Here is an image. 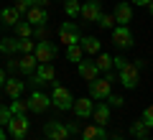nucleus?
Listing matches in <instances>:
<instances>
[{
    "label": "nucleus",
    "instance_id": "20e7f679",
    "mask_svg": "<svg viewBox=\"0 0 153 140\" xmlns=\"http://www.w3.org/2000/svg\"><path fill=\"white\" fill-rule=\"evenodd\" d=\"M28 127H31L28 115H10V120H8V125H5V133L10 135L13 140H23L28 135Z\"/></svg>",
    "mask_w": 153,
    "mask_h": 140
},
{
    "label": "nucleus",
    "instance_id": "6e6552de",
    "mask_svg": "<svg viewBox=\"0 0 153 140\" xmlns=\"http://www.w3.org/2000/svg\"><path fill=\"white\" fill-rule=\"evenodd\" d=\"M59 41L64 43V46H71V43H79V38H82V31L76 28V23H71V21H64L59 26Z\"/></svg>",
    "mask_w": 153,
    "mask_h": 140
},
{
    "label": "nucleus",
    "instance_id": "4be33fe9",
    "mask_svg": "<svg viewBox=\"0 0 153 140\" xmlns=\"http://www.w3.org/2000/svg\"><path fill=\"white\" fill-rule=\"evenodd\" d=\"M94 66H97L100 74L110 71V69H112V54H105V51H100V54L94 56Z\"/></svg>",
    "mask_w": 153,
    "mask_h": 140
},
{
    "label": "nucleus",
    "instance_id": "7ed1b4c3",
    "mask_svg": "<svg viewBox=\"0 0 153 140\" xmlns=\"http://www.w3.org/2000/svg\"><path fill=\"white\" fill-rule=\"evenodd\" d=\"M33 56H36L38 64H51V61L59 56V49H56L54 41L41 38V41H36V46H33Z\"/></svg>",
    "mask_w": 153,
    "mask_h": 140
},
{
    "label": "nucleus",
    "instance_id": "6ab92c4d",
    "mask_svg": "<svg viewBox=\"0 0 153 140\" xmlns=\"http://www.w3.org/2000/svg\"><path fill=\"white\" fill-rule=\"evenodd\" d=\"M79 46H82V51H84V54H89V56H97L100 51H102L97 36H82V38H79Z\"/></svg>",
    "mask_w": 153,
    "mask_h": 140
},
{
    "label": "nucleus",
    "instance_id": "a878e982",
    "mask_svg": "<svg viewBox=\"0 0 153 140\" xmlns=\"http://www.w3.org/2000/svg\"><path fill=\"white\" fill-rule=\"evenodd\" d=\"M13 28H16V36H18V38H33V36H31V33H33V26H31V23L18 21Z\"/></svg>",
    "mask_w": 153,
    "mask_h": 140
},
{
    "label": "nucleus",
    "instance_id": "ea45409f",
    "mask_svg": "<svg viewBox=\"0 0 153 140\" xmlns=\"http://www.w3.org/2000/svg\"><path fill=\"white\" fill-rule=\"evenodd\" d=\"M3 81H5V71L0 69V89H3Z\"/></svg>",
    "mask_w": 153,
    "mask_h": 140
},
{
    "label": "nucleus",
    "instance_id": "ddd939ff",
    "mask_svg": "<svg viewBox=\"0 0 153 140\" xmlns=\"http://www.w3.org/2000/svg\"><path fill=\"white\" fill-rule=\"evenodd\" d=\"M92 107H94V102L89 97H76L74 104H71V112H74L79 120H89L92 117Z\"/></svg>",
    "mask_w": 153,
    "mask_h": 140
},
{
    "label": "nucleus",
    "instance_id": "0eeeda50",
    "mask_svg": "<svg viewBox=\"0 0 153 140\" xmlns=\"http://www.w3.org/2000/svg\"><path fill=\"white\" fill-rule=\"evenodd\" d=\"M87 84H89V94H87V97L92 99V102H102V99H107L110 92H112V89H110L112 84H110L105 76H97V79L87 81Z\"/></svg>",
    "mask_w": 153,
    "mask_h": 140
},
{
    "label": "nucleus",
    "instance_id": "473e14b6",
    "mask_svg": "<svg viewBox=\"0 0 153 140\" xmlns=\"http://www.w3.org/2000/svg\"><path fill=\"white\" fill-rule=\"evenodd\" d=\"M140 122L146 125L148 130L153 127V110H151V107H146V110H143V115H140Z\"/></svg>",
    "mask_w": 153,
    "mask_h": 140
},
{
    "label": "nucleus",
    "instance_id": "c756f323",
    "mask_svg": "<svg viewBox=\"0 0 153 140\" xmlns=\"http://www.w3.org/2000/svg\"><path fill=\"white\" fill-rule=\"evenodd\" d=\"M36 41L33 38H18V54H33Z\"/></svg>",
    "mask_w": 153,
    "mask_h": 140
},
{
    "label": "nucleus",
    "instance_id": "1a4fd4ad",
    "mask_svg": "<svg viewBox=\"0 0 153 140\" xmlns=\"http://www.w3.org/2000/svg\"><path fill=\"white\" fill-rule=\"evenodd\" d=\"M44 138H49V140H66V138H69L66 122H59V120H49V122H44Z\"/></svg>",
    "mask_w": 153,
    "mask_h": 140
},
{
    "label": "nucleus",
    "instance_id": "2f4dec72",
    "mask_svg": "<svg viewBox=\"0 0 153 140\" xmlns=\"http://www.w3.org/2000/svg\"><path fill=\"white\" fill-rule=\"evenodd\" d=\"M107 104H110V107H123V104H125V97H123V94H112V92H110V94H107Z\"/></svg>",
    "mask_w": 153,
    "mask_h": 140
},
{
    "label": "nucleus",
    "instance_id": "f704fd0d",
    "mask_svg": "<svg viewBox=\"0 0 153 140\" xmlns=\"http://www.w3.org/2000/svg\"><path fill=\"white\" fill-rule=\"evenodd\" d=\"M125 64H128V59H125V56H120V54H117V56H112V69H117V71H120Z\"/></svg>",
    "mask_w": 153,
    "mask_h": 140
},
{
    "label": "nucleus",
    "instance_id": "b1692460",
    "mask_svg": "<svg viewBox=\"0 0 153 140\" xmlns=\"http://www.w3.org/2000/svg\"><path fill=\"white\" fill-rule=\"evenodd\" d=\"M66 59L69 61H82L84 59V51H82V46H79V43H71V46H66Z\"/></svg>",
    "mask_w": 153,
    "mask_h": 140
},
{
    "label": "nucleus",
    "instance_id": "58836bf2",
    "mask_svg": "<svg viewBox=\"0 0 153 140\" xmlns=\"http://www.w3.org/2000/svg\"><path fill=\"white\" fill-rule=\"evenodd\" d=\"M0 140H8V133H5V127H0Z\"/></svg>",
    "mask_w": 153,
    "mask_h": 140
},
{
    "label": "nucleus",
    "instance_id": "c85d7f7f",
    "mask_svg": "<svg viewBox=\"0 0 153 140\" xmlns=\"http://www.w3.org/2000/svg\"><path fill=\"white\" fill-rule=\"evenodd\" d=\"M79 8H82L79 0H64V13H66L69 18H76V16H79Z\"/></svg>",
    "mask_w": 153,
    "mask_h": 140
},
{
    "label": "nucleus",
    "instance_id": "412c9836",
    "mask_svg": "<svg viewBox=\"0 0 153 140\" xmlns=\"http://www.w3.org/2000/svg\"><path fill=\"white\" fill-rule=\"evenodd\" d=\"M36 56L33 54H23L21 59H18V71H21V74H26V76H31L33 71H36Z\"/></svg>",
    "mask_w": 153,
    "mask_h": 140
},
{
    "label": "nucleus",
    "instance_id": "f03ea898",
    "mask_svg": "<svg viewBox=\"0 0 153 140\" xmlns=\"http://www.w3.org/2000/svg\"><path fill=\"white\" fill-rule=\"evenodd\" d=\"M110 33H112V46L117 51H128V49L135 46V38H133L130 26H117V23H115V26L110 28Z\"/></svg>",
    "mask_w": 153,
    "mask_h": 140
},
{
    "label": "nucleus",
    "instance_id": "f257e3e1",
    "mask_svg": "<svg viewBox=\"0 0 153 140\" xmlns=\"http://www.w3.org/2000/svg\"><path fill=\"white\" fill-rule=\"evenodd\" d=\"M49 97H51V107H56L59 112H69L71 104H74V94H71V89L64 87V84H56V81H54V92H51Z\"/></svg>",
    "mask_w": 153,
    "mask_h": 140
},
{
    "label": "nucleus",
    "instance_id": "37998d69",
    "mask_svg": "<svg viewBox=\"0 0 153 140\" xmlns=\"http://www.w3.org/2000/svg\"><path fill=\"white\" fill-rule=\"evenodd\" d=\"M41 140H49V138H41Z\"/></svg>",
    "mask_w": 153,
    "mask_h": 140
},
{
    "label": "nucleus",
    "instance_id": "aec40b11",
    "mask_svg": "<svg viewBox=\"0 0 153 140\" xmlns=\"http://www.w3.org/2000/svg\"><path fill=\"white\" fill-rule=\"evenodd\" d=\"M107 130L100 127V125H87V127L82 130V140H107Z\"/></svg>",
    "mask_w": 153,
    "mask_h": 140
},
{
    "label": "nucleus",
    "instance_id": "e433bc0d",
    "mask_svg": "<svg viewBox=\"0 0 153 140\" xmlns=\"http://www.w3.org/2000/svg\"><path fill=\"white\" fill-rule=\"evenodd\" d=\"M66 130H69V135H76L79 127H76V122H66Z\"/></svg>",
    "mask_w": 153,
    "mask_h": 140
},
{
    "label": "nucleus",
    "instance_id": "5701e85b",
    "mask_svg": "<svg viewBox=\"0 0 153 140\" xmlns=\"http://www.w3.org/2000/svg\"><path fill=\"white\" fill-rule=\"evenodd\" d=\"M0 54H5V56H13V54H18V38H16V36L0 38Z\"/></svg>",
    "mask_w": 153,
    "mask_h": 140
},
{
    "label": "nucleus",
    "instance_id": "cd10ccee",
    "mask_svg": "<svg viewBox=\"0 0 153 140\" xmlns=\"http://www.w3.org/2000/svg\"><path fill=\"white\" fill-rule=\"evenodd\" d=\"M130 135H133V140L135 138H148V127L140 120H135V122H130Z\"/></svg>",
    "mask_w": 153,
    "mask_h": 140
},
{
    "label": "nucleus",
    "instance_id": "79ce46f5",
    "mask_svg": "<svg viewBox=\"0 0 153 140\" xmlns=\"http://www.w3.org/2000/svg\"><path fill=\"white\" fill-rule=\"evenodd\" d=\"M135 140H151V138H135Z\"/></svg>",
    "mask_w": 153,
    "mask_h": 140
},
{
    "label": "nucleus",
    "instance_id": "f8f14e48",
    "mask_svg": "<svg viewBox=\"0 0 153 140\" xmlns=\"http://www.w3.org/2000/svg\"><path fill=\"white\" fill-rule=\"evenodd\" d=\"M100 13H102V0H87V3L79 8V16L87 23H94L100 18Z\"/></svg>",
    "mask_w": 153,
    "mask_h": 140
},
{
    "label": "nucleus",
    "instance_id": "a211bd4d",
    "mask_svg": "<svg viewBox=\"0 0 153 140\" xmlns=\"http://www.w3.org/2000/svg\"><path fill=\"white\" fill-rule=\"evenodd\" d=\"M18 21H23V16H21V13H18L13 5H8V8H3V10H0V23H3V26L13 28Z\"/></svg>",
    "mask_w": 153,
    "mask_h": 140
},
{
    "label": "nucleus",
    "instance_id": "9b49d317",
    "mask_svg": "<svg viewBox=\"0 0 153 140\" xmlns=\"http://www.w3.org/2000/svg\"><path fill=\"white\" fill-rule=\"evenodd\" d=\"M26 23H31L33 28L46 26V23H49V10H46V8H41V5L28 8V10H26Z\"/></svg>",
    "mask_w": 153,
    "mask_h": 140
},
{
    "label": "nucleus",
    "instance_id": "2eb2a0df",
    "mask_svg": "<svg viewBox=\"0 0 153 140\" xmlns=\"http://www.w3.org/2000/svg\"><path fill=\"white\" fill-rule=\"evenodd\" d=\"M76 74L82 76L84 81H92V79H97V76H100V71H97V66H94V61L82 59V61H76Z\"/></svg>",
    "mask_w": 153,
    "mask_h": 140
},
{
    "label": "nucleus",
    "instance_id": "f3484780",
    "mask_svg": "<svg viewBox=\"0 0 153 140\" xmlns=\"http://www.w3.org/2000/svg\"><path fill=\"white\" fill-rule=\"evenodd\" d=\"M33 74L38 76L41 84H54V81H56V69H54V64H36V71H33Z\"/></svg>",
    "mask_w": 153,
    "mask_h": 140
},
{
    "label": "nucleus",
    "instance_id": "393cba45",
    "mask_svg": "<svg viewBox=\"0 0 153 140\" xmlns=\"http://www.w3.org/2000/svg\"><path fill=\"white\" fill-rule=\"evenodd\" d=\"M8 110H10V115H28V107H26V99H21V97L10 99V104H8Z\"/></svg>",
    "mask_w": 153,
    "mask_h": 140
},
{
    "label": "nucleus",
    "instance_id": "4c0bfd02",
    "mask_svg": "<svg viewBox=\"0 0 153 140\" xmlns=\"http://www.w3.org/2000/svg\"><path fill=\"white\" fill-rule=\"evenodd\" d=\"M8 71H18V61H16V59L8 61Z\"/></svg>",
    "mask_w": 153,
    "mask_h": 140
},
{
    "label": "nucleus",
    "instance_id": "39448f33",
    "mask_svg": "<svg viewBox=\"0 0 153 140\" xmlns=\"http://www.w3.org/2000/svg\"><path fill=\"white\" fill-rule=\"evenodd\" d=\"M26 107H28V112H33V115H44V112H49V110H51V97L33 87L31 97L26 99Z\"/></svg>",
    "mask_w": 153,
    "mask_h": 140
},
{
    "label": "nucleus",
    "instance_id": "72a5a7b5",
    "mask_svg": "<svg viewBox=\"0 0 153 140\" xmlns=\"http://www.w3.org/2000/svg\"><path fill=\"white\" fill-rule=\"evenodd\" d=\"M8 120H10V110H8L5 104H0V127H5Z\"/></svg>",
    "mask_w": 153,
    "mask_h": 140
},
{
    "label": "nucleus",
    "instance_id": "423d86ee",
    "mask_svg": "<svg viewBox=\"0 0 153 140\" xmlns=\"http://www.w3.org/2000/svg\"><path fill=\"white\" fill-rule=\"evenodd\" d=\"M117 81H120L125 89H138V81H140V69H138L133 61H128V64L117 71Z\"/></svg>",
    "mask_w": 153,
    "mask_h": 140
},
{
    "label": "nucleus",
    "instance_id": "dca6fc26",
    "mask_svg": "<svg viewBox=\"0 0 153 140\" xmlns=\"http://www.w3.org/2000/svg\"><path fill=\"white\" fill-rule=\"evenodd\" d=\"M92 120H94V125H100V127H105V125L110 122V104L105 102V99L92 107Z\"/></svg>",
    "mask_w": 153,
    "mask_h": 140
},
{
    "label": "nucleus",
    "instance_id": "bb28decb",
    "mask_svg": "<svg viewBox=\"0 0 153 140\" xmlns=\"http://www.w3.org/2000/svg\"><path fill=\"white\" fill-rule=\"evenodd\" d=\"M94 23H97L102 31H110V28L115 26V18H112V13H105V10H102V13H100V18H97Z\"/></svg>",
    "mask_w": 153,
    "mask_h": 140
},
{
    "label": "nucleus",
    "instance_id": "4468645a",
    "mask_svg": "<svg viewBox=\"0 0 153 140\" xmlns=\"http://www.w3.org/2000/svg\"><path fill=\"white\" fill-rule=\"evenodd\" d=\"M3 89H5V94H8L10 99H16V97H21L23 92H26V81L16 79V76H5V81H3Z\"/></svg>",
    "mask_w": 153,
    "mask_h": 140
},
{
    "label": "nucleus",
    "instance_id": "9d476101",
    "mask_svg": "<svg viewBox=\"0 0 153 140\" xmlns=\"http://www.w3.org/2000/svg\"><path fill=\"white\" fill-rule=\"evenodd\" d=\"M112 18H115L117 26H130V21H133V5L128 3V0H120V3L115 5V10H112Z\"/></svg>",
    "mask_w": 153,
    "mask_h": 140
},
{
    "label": "nucleus",
    "instance_id": "c9c22d12",
    "mask_svg": "<svg viewBox=\"0 0 153 140\" xmlns=\"http://www.w3.org/2000/svg\"><path fill=\"white\" fill-rule=\"evenodd\" d=\"M130 5H140V8H146V10H151V0H130Z\"/></svg>",
    "mask_w": 153,
    "mask_h": 140
},
{
    "label": "nucleus",
    "instance_id": "a19ab883",
    "mask_svg": "<svg viewBox=\"0 0 153 140\" xmlns=\"http://www.w3.org/2000/svg\"><path fill=\"white\" fill-rule=\"evenodd\" d=\"M107 140H125L123 135H115V138H107Z\"/></svg>",
    "mask_w": 153,
    "mask_h": 140
},
{
    "label": "nucleus",
    "instance_id": "7c9ffc66",
    "mask_svg": "<svg viewBox=\"0 0 153 140\" xmlns=\"http://www.w3.org/2000/svg\"><path fill=\"white\" fill-rule=\"evenodd\" d=\"M33 5H36V0H16V3H13V8H16L21 16H26V10L33 8Z\"/></svg>",
    "mask_w": 153,
    "mask_h": 140
}]
</instances>
